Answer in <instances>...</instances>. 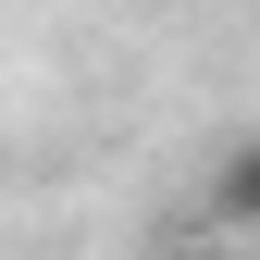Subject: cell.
<instances>
[{"instance_id":"6da1fadb","label":"cell","mask_w":260,"mask_h":260,"mask_svg":"<svg viewBox=\"0 0 260 260\" xmlns=\"http://www.w3.org/2000/svg\"><path fill=\"white\" fill-rule=\"evenodd\" d=\"M211 223H223V236H260V137H236L211 161Z\"/></svg>"},{"instance_id":"7a4b0ae2","label":"cell","mask_w":260,"mask_h":260,"mask_svg":"<svg viewBox=\"0 0 260 260\" xmlns=\"http://www.w3.org/2000/svg\"><path fill=\"white\" fill-rule=\"evenodd\" d=\"M186 260H236V248H186Z\"/></svg>"}]
</instances>
